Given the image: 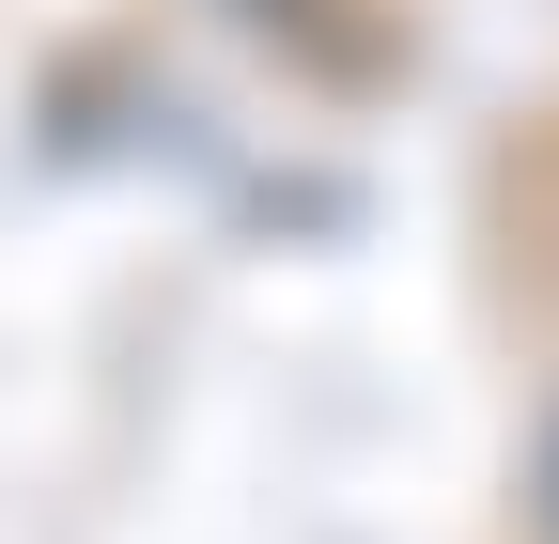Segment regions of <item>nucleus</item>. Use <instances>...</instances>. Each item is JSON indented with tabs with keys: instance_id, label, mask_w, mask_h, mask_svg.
Masks as SVG:
<instances>
[{
	"instance_id": "1",
	"label": "nucleus",
	"mask_w": 559,
	"mask_h": 544,
	"mask_svg": "<svg viewBox=\"0 0 559 544\" xmlns=\"http://www.w3.org/2000/svg\"><path fill=\"white\" fill-rule=\"evenodd\" d=\"M544 513H559V451H544Z\"/></svg>"
}]
</instances>
